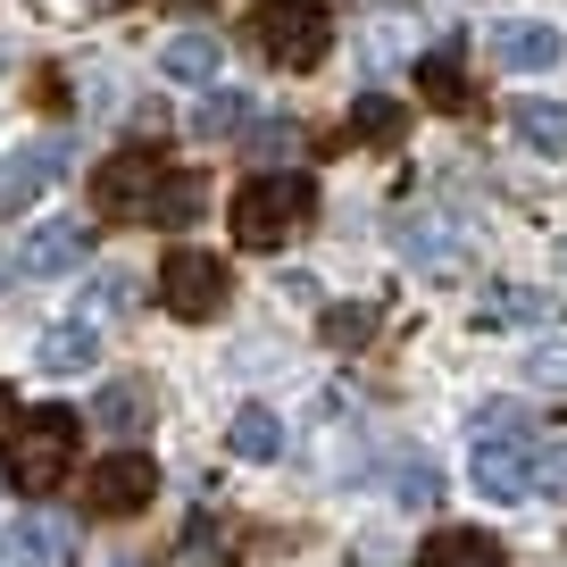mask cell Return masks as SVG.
<instances>
[{
	"mask_svg": "<svg viewBox=\"0 0 567 567\" xmlns=\"http://www.w3.org/2000/svg\"><path fill=\"white\" fill-rule=\"evenodd\" d=\"M75 443H84V417L75 409H25L18 425H9V443H0V476L18 484V493H59L75 467Z\"/></svg>",
	"mask_w": 567,
	"mask_h": 567,
	"instance_id": "obj_1",
	"label": "cell"
},
{
	"mask_svg": "<svg viewBox=\"0 0 567 567\" xmlns=\"http://www.w3.org/2000/svg\"><path fill=\"white\" fill-rule=\"evenodd\" d=\"M250 51L284 75H309L326 51H334V18H326V0H259L250 9Z\"/></svg>",
	"mask_w": 567,
	"mask_h": 567,
	"instance_id": "obj_2",
	"label": "cell"
},
{
	"mask_svg": "<svg viewBox=\"0 0 567 567\" xmlns=\"http://www.w3.org/2000/svg\"><path fill=\"white\" fill-rule=\"evenodd\" d=\"M226 217H234V243L243 250H276L284 234H301L309 217H318V184L292 176V167H284V176H250Z\"/></svg>",
	"mask_w": 567,
	"mask_h": 567,
	"instance_id": "obj_3",
	"label": "cell"
},
{
	"mask_svg": "<svg viewBox=\"0 0 567 567\" xmlns=\"http://www.w3.org/2000/svg\"><path fill=\"white\" fill-rule=\"evenodd\" d=\"M167 159L159 151H117V159L92 167V217L101 226H159V200H167Z\"/></svg>",
	"mask_w": 567,
	"mask_h": 567,
	"instance_id": "obj_4",
	"label": "cell"
},
{
	"mask_svg": "<svg viewBox=\"0 0 567 567\" xmlns=\"http://www.w3.org/2000/svg\"><path fill=\"white\" fill-rule=\"evenodd\" d=\"M534 460H543V443L526 434V417L517 409H484L476 417V493L493 501H534Z\"/></svg>",
	"mask_w": 567,
	"mask_h": 567,
	"instance_id": "obj_5",
	"label": "cell"
},
{
	"mask_svg": "<svg viewBox=\"0 0 567 567\" xmlns=\"http://www.w3.org/2000/svg\"><path fill=\"white\" fill-rule=\"evenodd\" d=\"M226 292H234V276H226V259H217V250L176 243V250L159 259V309H167V318L209 326L217 309H226Z\"/></svg>",
	"mask_w": 567,
	"mask_h": 567,
	"instance_id": "obj_6",
	"label": "cell"
},
{
	"mask_svg": "<svg viewBox=\"0 0 567 567\" xmlns=\"http://www.w3.org/2000/svg\"><path fill=\"white\" fill-rule=\"evenodd\" d=\"M151 493H159V460H151V451H117V460H101L84 476L92 517H142V509H151Z\"/></svg>",
	"mask_w": 567,
	"mask_h": 567,
	"instance_id": "obj_7",
	"label": "cell"
},
{
	"mask_svg": "<svg viewBox=\"0 0 567 567\" xmlns=\"http://www.w3.org/2000/svg\"><path fill=\"white\" fill-rule=\"evenodd\" d=\"M84 259H92V226H75V217H42L18 243V276H68Z\"/></svg>",
	"mask_w": 567,
	"mask_h": 567,
	"instance_id": "obj_8",
	"label": "cell"
},
{
	"mask_svg": "<svg viewBox=\"0 0 567 567\" xmlns=\"http://www.w3.org/2000/svg\"><path fill=\"white\" fill-rule=\"evenodd\" d=\"M484 51H493V68H509V75H543V68H559V25H534V18H517V25H493L484 34Z\"/></svg>",
	"mask_w": 567,
	"mask_h": 567,
	"instance_id": "obj_9",
	"label": "cell"
},
{
	"mask_svg": "<svg viewBox=\"0 0 567 567\" xmlns=\"http://www.w3.org/2000/svg\"><path fill=\"white\" fill-rule=\"evenodd\" d=\"M9 559L18 567H75V526L68 517H18V526H9Z\"/></svg>",
	"mask_w": 567,
	"mask_h": 567,
	"instance_id": "obj_10",
	"label": "cell"
},
{
	"mask_svg": "<svg viewBox=\"0 0 567 567\" xmlns=\"http://www.w3.org/2000/svg\"><path fill=\"white\" fill-rule=\"evenodd\" d=\"M417 567H509V550H501L484 526H434L425 550H417Z\"/></svg>",
	"mask_w": 567,
	"mask_h": 567,
	"instance_id": "obj_11",
	"label": "cell"
},
{
	"mask_svg": "<svg viewBox=\"0 0 567 567\" xmlns=\"http://www.w3.org/2000/svg\"><path fill=\"white\" fill-rule=\"evenodd\" d=\"M417 92H425V109H451V117L476 101V92H467V68H460V34L434 42V51L417 59Z\"/></svg>",
	"mask_w": 567,
	"mask_h": 567,
	"instance_id": "obj_12",
	"label": "cell"
},
{
	"mask_svg": "<svg viewBox=\"0 0 567 567\" xmlns=\"http://www.w3.org/2000/svg\"><path fill=\"white\" fill-rule=\"evenodd\" d=\"M176 559H184V567H234V526H226L217 509L184 517V534H176Z\"/></svg>",
	"mask_w": 567,
	"mask_h": 567,
	"instance_id": "obj_13",
	"label": "cell"
},
{
	"mask_svg": "<svg viewBox=\"0 0 567 567\" xmlns=\"http://www.w3.org/2000/svg\"><path fill=\"white\" fill-rule=\"evenodd\" d=\"M51 176H59V142H42V151H18V159L0 167V209H18V200L51 193Z\"/></svg>",
	"mask_w": 567,
	"mask_h": 567,
	"instance_id": "obj_14",
	"label": "cell"
},
{
	"mask_svg": "<svg viewBox=\"0 0 567 567\" xmlns=\"http://www.w3.org/2000/svg\"><path fill=\"white\" fill-rule=\"evenodd\" d=\"M567 318L559 292H493V301H476V326H550Z\"/></svg>",
	"mask_w": 567,
	"mask_h": 567,
	"instance_id": "obj_15",
	"label": "cell"
},
{
	"mask_svg": "<svg viewBox=\"0 0 567 567\" xmlns=\"http://www.w3.org/2000/svg\"><path fill=\"white\" fill-rule=\"evenodd\" d=\"M226 443L234 451H243V460H284V417H276V409H259V401H250V409H234V425H226Z\"/></svg>",
	"mask_w": 567,
	"mask_h": 567,
	"instance_id": "obj_16",
	"label": "cell"
},
{
	"mask_svg": "<svg viewBox=\"0 0 567 567\" xmlns=\"http://www.w3.org/2000/svg\"><path fill=\"white\" fill-rule=\"evenodd\" d=\"M92 359H101L92 326H51V334H42V351H34V368H42V375H84Z\"/></svg>",
	"mask_w": 567,
	"mask_h": 567,
	"instance_id": "obj_17",
	"label": "cell"
},
{
	"mask_svg": "<svg viewBox=\"0 0 567 567\" xmlns=\"http://www.w3.org/2000/svg\"><path fill=\"white\" fill-rule=\"evenodd\" d=\"M159 68L176 75V84H209V75H217V34H209V25H193V34H176V42H167V51H159Z\"/></svg>",
	"mask_w": 567,
	"mask_h": 567,
	"instance_id": "obj_18",
	"label": "cell"
},
{
	"mask_svg": "<svg viewBox=\"0 0 567 567\" xmlns=\"http://www.w3.org/2000/svg\"><path fill=\"white\" fill-rule=\"evenodd\" d=\"M509 125H517V142H534V151H567V101H517Z\"/></svg>",
	"mask_w": 567,
	"mask_h": 567,
	"instance_id": "obj_19",
	"label": "cell"
},
{
	"mask_svg": "<svg viewBox=\"0 0 567 567\" xmlns=\"http://www.w3.org/2000/svg\"><path fill=\"white\" fill-rule=\"evenodd\" d=\"M401 125H409V109H401V101H384V92H359V109H351V134H359V142L392 151V142H401Z\"/></svg>",
	"mask_w": 567,
	"mask_h": 567,
	"instance_id": "obj_20",
	"label": "cell"
},
{
	"mask_svg": "<svg viewBox=\"0 0 567 567\" xmlns=\"http://www.w3.org/2000/svg\"><path fill=\"white\" fill-rule=\"evenodd\" d=\"M142 417H151V392L142 384H109L92 401V425H117V434H142Z\"/></svg>",
	"mask_w": 567,
	"mask_h": 567,
	"instance_id": "obj_21",
	"label": "cell"
},
{
	"mask_svg": "<svg viewBox=\"0 0 567 567\" xmlns=\"http://www.w3.org/2000/svg\"><path fill=\"white\" fill-rule=\"evenodd\" d=\"M243 125H250V92H234V84H217L209 92V101H200V134H243Z\"/></svg>",
	"mask_w": 567,
	"mask_h": 567,
	"instance_id": "obj_22",
	"label": "cell"
},
{
	"mask_svg": "<svg viewBox=\"0 0 567 567\" xmlns=\"http://www.w3.org/2000/svg\"><path fill=\"white\" fill-rule=\"evenodd\" d=\"M392 501H409V509L443 501V467H434V460H401V467H392Z\"/></svg>",
	"mask_w": 567,
	"mask_h": 567,
	"instance_id": "obj_23",
	"label": "cell"
},
{
	"mask_svg": "<svg viewBox=\"0 0 567 567\" xmlns=\"http://www.w3.org/2000/svg\"><path fill=\"white\" fill-rule=\"evenodd\" d=\"M401 250H409V259H434V267H451V259H460V250H451L443 234L425 226V217H417V226H401Z\"/></svg>",
	"mask_w": 567,
	"mask_h": 567,
	"instance_id": "obj_24",
	"label": "cell"
},
{
	"mask_svg": "<svg viewBox=\"0 0 567 567\" xmlns=\"http://www.w3.org/2000/svg\"><path fill=\"white\" fill-rule=\"evenodd\" d=\"M534 493L567 501V443H543V460H534Z\"/></svg>",
	"mask_w": 567,
	"mask_h": 567,
	"instance_id": "obj_25",
	"label": "cell"
},
{
	"mask_svg": "<svg viewBox=\"0 0 567 567\" xmlns=\"http://www.w3.org/2000/svg\"><path fill=\"white\" fill-rule=\"evenodd\" d=\"M375 334V309H326V342H368Z\"/></svg>",
	"mask_w": 567,
	"mask_h": 567,
	"instance_id": "obj_26",
	"label": "cell"
},
{
	"mask_svg": "<svg viewBox=\"0 0 567 567\" xmlns=\"http://www.w3.org/2000/svg\"><path fill=\"white\" fill-rule=\"evenodd\" d=\"M526 368H534V384H567V342H543Z\"/></svg>",
	"mask_w": 567,
	"mask_h": 567,
	"instance_id": "obj_27",
	"label": "cell"
},
{
	"mask_svg": "<svg viewBox=\"0 0 567 567\" xmlns=\"http://www.w3.org/2000/svg\"><path fill=\"white\" fill-rule=\"evenodd\" d=\"M292 142H301V125H259V134H250V151H292Z\"/></svg>",
	"mask_w": 567,
	"mask_h": 567,
	"instance_id": "obj_28",
	"label": "cell"
},
{
	"mask_svg": "<svg viewBox=\"0 0 567 567\" xmlns=\"http://www.w3.org/2000/svg\"><path fill=\"white\" fill-rule=\"evenodd\" d=\"M0 417H18V392H9V384H0Z\"/></svg>",
	"mask_w": 567,
	"mask_h": 567,
	"instance_id": "obj_29",
	"label": "cell"
},
{
	"mask_svg": "<svg viewBox=\"0 0 567 567\" xmlns=\"http://www.w3.org/2000/svg\"><path fill=\"white\" fill-rule=\"evenodd\" d=\"M176 9H200V0H176Z\"/></svg>",
	"mask_w": 567,
	"mask_h": 567,
	"instance_id": "obj_30",
	"label": "cell"
},
{
	"mask_svg": "<svg viewBox=\"0 0 567 567\" xmlns=\"http://www.w3.org/2000/svg\"><path fill=\"white\" fill-rule=\"evenodd\" d=\"M117 567H142V559H117Z\"/></svg>",
	"mask_w": 567,
	"mask_h": 567,
	"instance_id": "obj_31",
	"label": "cell"
}]
</instances>
